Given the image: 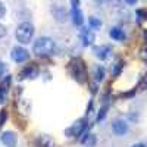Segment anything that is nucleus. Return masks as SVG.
Masks as SVG:
<instances>
[{
	"mask_svg": "<svg viewBox=\"0 0 147 147\" xmlns=\"http://www.w3.org/2000/svg\"><path fill=\"white\" fill-rule=\"evenodd\" d=\"M56 47V43L49 37H40L34 41L32 50L37 56H49Z\"/></svg>",
	"mask_w": 147,
	"mask_h": 147,
	"instance_id": "nucleus-1",
	"label": "nucleus"
},
{
	"mask_svg": "<svg viewBox=\"0 0 147 147\" xmlns=\"http://www.w3.org/2000/svg\"><path fill=\"white\" fill-rule=\"evenodd\" d=\"M32 35H34V25L30 24V22H22L21 25L16 28L15 38L21 44H27V43H30L32 40Z\"/></svg>",
	"mask_w": 147,
	"mask_h": 147,
	"instance_id": "nucleus-2",
	"label": "nucleus"
},
{
	"mask_svg": "<svg viewBox=\"0 0 147 147\" xmlns=\"http://www.w3.org/2000/svg\"><path fill=\"white\" fill-rule=\"evenodd\" d=\"M10 57L13 59V62H16V63H22V62H25V60H28L30 53H28L27 49L16 46V47L12 49V52H10Z\"/></svg>",
	"mask_w": 147,
	"mask_h": 147,
	"instance_id": "nucleus-3",
	"label": "nucleus"
},
{
	"mask_svg": "<svg viewBox=\"0 0 147 147\" xmlns=\"http://www.w3.org/2000/svg\"><path fill=\"white\" fill-rule=\"evenodd\" d=\"M112 131L116 134V136H125L128 132V124L124 119H118L112 124Z\"/></svg>",
	"mask_w": 147,
	"mask_h": 147,
	"instance_id": "nucleus-4",
	"label": "nucleus"
},
{
	"mask_svg": "<svg viewBox=\"0 0 147 147\" xmlns=\"http://www.w3.org/2000/svg\"><path fill=\"white\" fill-rule=\"evenodd\" d=\"M94 55L99 57L100 60H107L110 56H112V49L109 46H99L94 47Z\"/></svg>",
	"mask_w": 147,
	"mask_h": 147,
	"instance_id": "nucleus-5",
	"label": "nucleus"
},
{
	"mask_svg": "<svg viewBox=\"0 0 147 147\" xmlns=\"http://www.w3.org/2000/svg\"><path fill=\"white\" fill-rule=\"evenodd\" d=\"M71 15H72V22L75 27H81L84 24V16H82V12H81L80 6H72Z\"/></svg>",
	"mask_w": 147,
	"mask_h": 147,
	"instance_id": "nucleus-6",
	"label": "nucleus"
},
{
	"mask_svg": "<svg viewBox=\"0 0 147 147\" xmlns=\"http://www.w3.org/2000/svg\"><path fill=\"white\" fill-rule=\"evenodd\" d=\"M94 40H96V35H94V32L91 30L84 28L81 31V41H82L84 46H91L94 43Z\"/></svg>",
	"mask_w": 147,
	"mask_h": 147,
	"instance_id": "nucleus-7",
	"label": "nucleus"
},
{
	"mask_svg": "<svg viewBox=\"0 0 147 147\" xmlns=\"http://www.w3.org/2000/svg\"><path fill=\"white\" fill-rule=\"evenodd\" d=\"M2 143L6 147H15L16 146V136L10 131H6L2 134Z\"/></svg>",
	"mask_w": 147,
	"mask_h": 147,
	"instance_id": "nucleus-8",
	"label": "nucleus"
},
{
	"mask_svg": "<svg viewBox=\"0 0 147 147\" xmlns=\"http://www.w3.org/2000/svg\"><path fill=\"white\" fill-rule=\"evenodd\" d=\"M110 37H112L113 40L116 41H124L125 40V32L122 31L119 27H113V28H110Z\"/></svg>",
	"mask_w": 147,
	"mask_h": 147,
	"instance_id": "nucleus-9",
	"label": "nucleus"
},
{
	"mask_svg": "<svg viewBox=\"0 0 147 147\" xmlns=\"http://www.w3.org/2000/svg\"><path fill=\"white\" fill-rule=\"evenodd\" d=\"M88 27L91 30H100L102 28V21L96 16H91V18H88Z\"/></svg>",
	"mask_w": 147,
	"mask_h": 147,
	"instance_id": "nucleus-10",
	"label": "nucleus"
},
{
	"mask_svg": "<svg viewBox=\"0 0 147 147\" xmlns=\"http://www.w3.org/2000/svg\"><path fill=\"white\" fill-rule=\"evenodd\" d=\"M94 141H96V137H94V136H91V134H88V136H85V137H84L82 144H84V146L91 147V146H94Z\"/></svg>",
	"mask_w": 147,
	"mask_h": 147,
	"instance_id": "nucleus-11",
	"label": "nucleus"
},
{
	"mask_svg": "<svg viewBox=\"0 0 147 147\" xmlns=\"http://www.w3.org/2000/svg\"><path fill=\"white\" fill-rule=\"evenodd\" d=\"M74 128H75V129H74V134H75V136H80V134L82 132V129H84V122L82 121H78Z\"/></svg>",
	"mask_w": 147,
	"mask_h": 147,
	"instance_id": "nucleus-12",
	"label": "nucleus"
},
{
	"mask_svg": "<svg viewBox=\"0 0 147 147\" xmlns=\"http://www.w3.org/2000/svg\"><path fill=\"white\" fill-rule=\"evenodd\" d=\"M103 77H105V69L103 68H99V69H97V72H96V81L102 80Z\"/></svg>",
	"mask_w": 147,
	"mask_h": 147,
	"instance_id": "nucleus-13",
	"label": "nucleus"
},
{
	"mask_svg": "<svg viewBox=\"0 0 147 147\" xmlns=\"http://www.w3.org/2000/svg\"><path fill=\"white\" fill-rule=\"evenodd\" d=\"M6 32H7L6 27L3 25V24H0V38H3V37L6 35Z\"/></svg>",
	"mask_w": 147,
	"mask_h": 147,
	"instance_id": "nucleus-14",
	"label": "nucleus"
},
{
	"mask_svg": "<svg viewBox=\"0 0 147 147\" xmlns=\"http://www.w3.org/2000/svg\"><path fill=\"white\" fill-rule=\"evenodd\" d=\"M5 15H6V6L0 2V18H3Z\"/></svg>",
	"mask_w": 147,
	"mask_h": 147,
	"instance_id": "nucleus-15",
	"label": "nucleus"
},
{
	"mask_svg": "<svg viewBox=\"0 0 147 147\" xmlns=\"http://www.w3.org/2000/svg\"><path fill=\"white\" fill-rule=\"evenodd\" d=\"M5 71H6V66H5V63H3V62H0V75H3V74H5Z\"/></svg>",
	"mask_w": 147,
	"mask_h": 147,
	"instance_id": "nucleus-16",
	"label": "nucleus"
},
{
	"mask_svg": "<svg viewBox=\"0 0 147 147\" xmlns=\"http://www.w3.org/2000/svg\"><path fill=\"white\" fill-rule=\"evenodd\" d=\"M125 2H127V5H129V6H134V5H136V3L138 2V0H125Z\"/></svg>",
	"mask_w": 147,
	"mask_h": 147,
	"instance_id": "nucleus-17",
	"label": "nucleus"
},
{
	"mask_svg": "<svg viewBox=\"0 0 147 147\" xmlns=\"http://www.w3.org/2000/svg\"><path fill=\"white\" fill-rule=\"evenodd\" d=\"M131 147H146V144H144V143H137V144H134V146H131Z\"/></svg>",
	"mask_w": 147,
	"mask_h": 147,
	"instance_id": "nucleus-18",
	"label": "nucleus"
},
{
	"mask_svg": "<svg viewBox=\"0 0 147 147\" xmlns=\"http://www.w3.org/2000/svg\"><path fill=\"white\" fill-rule=\"evenodd\" d=\"M96 2H97V3H106L107 0H96Z\"/></svg>",
	"mask_w": 147,
	"mask_h": 147,
	"instance_id": "nucleus-19",
	"label": "nucleus"
}]
</instances>
